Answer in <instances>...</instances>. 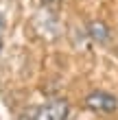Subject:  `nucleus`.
<instances>
[{
  "label": "nucleus",
  "mask_w": 118,
  "mask_h": 120,
  "mask_svg": "<svg viewBox=\"0 0 118 120\" xmlns=\"http://www.w3.org/2000/svg\"><path fill=\"white\" fill-rule=\"evenodd\" d=\"M85 107L92 109V111H99V114H114L118 109V98L109 92H103V90H96L92 94H88L85 98Z\"/></svg>",
  "instance_id": "nucleus-1"
},
{
  "label": "nucleus",
  "mask_w": 118,
  "mask_h": 120,
  "mask_svg": "<svg viewBox=\"0 0 118 120\" xmlns=\"http://www.w3.org/2000/svg\"><path fill=\"white\" fill-rule=\"evenodd\" d=\"M66 118H68V101H64V98L48 101L33 116V120H66Z\"/></svg>",
  "instance_id": "nucleus-2"
},
{
  "label": "nucleus",
  "mask_w": 118,
  "mask_h": 120,
  "mask_svg": "<svg viewBox=\"0 0 118 120\" xmlns=\"http://www.w3.org/2000/svg\"><path fill=\"white\" fill-rule=\"evenodd\" d=\"M88 35L92 37L96 44H107L109 39V29L103 20H90L88 22Z\"/></svg>",
  "instance_id": "nucleus-3"
},
{
  "label": "nucleus",
  "mask_w": 118,
  "mask_h": 120,
  "mask_svg": "<svg viewBox=\"0 0 118 120\" xmlns=\"http://www.w3.org/2000/svg\"><path fill=\"white\" fill-rule=\"evenodd\" d=\"M42 4H46V7H55V4H59L61 0H39Z\"/></svg>",
  "instance_id": "nucleus-4"
}]
</instances>
